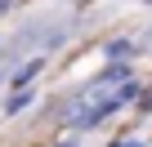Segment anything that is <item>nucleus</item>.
Returning <instances> with one entry per match:
<instances>
[{
    "label": "nucleus",
    "instance_id": "obj_1",
    "mask_svg": "<svg viewBox=\"0 0 152 147\" xmlns=\"http://www.w3.org/2000/svg\"><path fill=\"white\" fill-rule=\"evenodd\" d=\"M112 80H130V67L121 62V67H107L103 76H99V85H112Z\"/></svg>",
    "mask_w": 152,
    "mask_h": 147
},
{
    "label": "nucleus",
    "instance_id": "obj_2",
    "mask_svg": "<svg viewBox=\"0 0 152 147\" xmlns=\"http://www.w3.org/2000/svg\"><path fill=\"white\" fill-rule=\"evenodd\" d=\"M36 71H40V62H27V67H23V71H18V76H14V85H18V89H23V85H27V80H31V76H36Z\"/></svg>",
    "mask_w": 152,
    "mask_h": 147
},
{
    "label": "nucleus",
    "instance_id": "obj_3",
    "mask_svg": "<svg viewBox=\"0 0 152 147\" xmlns=\"http://www.w3.org/2000/svg\"><path fill=\"white\" fill-rule=\"evenodd\" d=\"M27 103H31V94H27V89H23V94H18V98H9V103H5V112H9V116H14V112H23V107H27Z\"/></svg>",
    "mask_w": 152,
    "mask_h": 147
},
{
    "label": "nucleus",
    "instance_id": "obj_4",
    "mask_svg": "<svg viewBox=\"0 0 152 147\" xmlns=\"http://www.w3.org/2000/svg\"><path fill=\"white\" fill-rule=\"evenodd\" d=\"M63 147H72V143H63Z\"/></svg>",
    "mask_w": 152,
    "mask_h": 147
},
{
    "label": "nucleus",
    "instance_id": "obj_5",
    "mask_svg": "<svg viewBox=\"0 0 152 147\" xmlns=\"http://www.w3.org/2000/svg\"><path fill=\"white\" fill-rule=\"evenodd\" d=\"M148 5H152V0H148Z\"/></svg>",
    "mask_w": 152,
    "mask_h": 147
}]
</instances>
